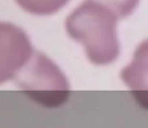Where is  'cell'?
Returning a JSON list of instances; mask_svg holds the SVG:
<instances>
[{
  "label": "cell",
  "instance_id": "6da1fadb",
  "mask_svg": "<svg viewBox=\"0 0 148 128\" xmlns=\"http://www.w3.org/2000/svg\"><path fill=\"white\" fill-rule=\"evenodd\" d=\"M118 16L103 4L87 0L64 21L69 36L84 47L87 58L95 66H108L120 54Z\"/></svg>",
  "mask_w": 148,
  "mask_h": 128
},
{
  "label": "cell",
  "instance_id": "7a4b0ae2",
  "mask_svg": "<svg viewBox=\"0 0 148 128\" xmlns=\"http://www.w3.org/2000/svg\"><path fill=\"white\" fill-rule=\"evenodd\" d=\"M12 80L30 100L45 108L62 106L71 95V86L64 72L38 51H33L29 60Z\"/></svg>",
  "mask_w": 148,
  "mask_h": 128
},
{
  "label": "cell",
  "instance_id": "3957f363",
  "mask_svg": "<svg viewBox=\"0 0 148 128\" xmlns=\"http://www.w3.org/2000/svg\"><path fill=\"white\" fill-rule=\"evenodd\" d=\"M33 51L23 29L10 22L0 21V85L13 79Z\"/></svg>",
  "mask_w": 148,
  "mask_h": 128
},
{
  "label": "cell",
  "instance_id": "277c9868",
  "mask_svg": "<svg viewBox=\"0 0 148 128\" xmlns=\"http://www.w3.org/2000/svg\"><path fill=\"white\" fill-rule=\"evenodd\" d=\"M120 79L135 102L148 110V39L137 45L132 61L121 70Z\"/></svg>",
  "mask_w": 148,
  "mask_h": 128
},
{
  "label": "cell",
  "instance_id": "5b68a950",
  "mask_svg": "<svg viewBox=\"0 0 148 128\" xmlns=\"http://www.w3.org/2000/svg\"><path fill=\"white\" fill-rule=\"evenodd\" d=\"M24 10L35 15H51L60 11L70 0H15Z\"/></svg>",
  "mask_w": 148,
  "mask_h": 128
},
{
  "label": "cell",
  "instance_id": "8992f818",
  "mask_svg": "<svg viewBox=\"0 0 148 128\" xmlns=\"http://www.w3.org/2000/svg\"><path fill=\"white\" fill-rule=\"evenodd\" d=\"M103 4L111 9L119 19H124L130 16L138 6L140 0H90Z\"/></svg>",
  "mask_w": 148,
  "mask_h": 128
}]
</instances>
